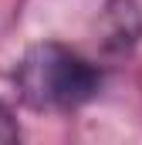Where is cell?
<instances>
[{"label":"cell","mask_w":142,"mask_h":145,"mask_svg":"<svg viewBox=\"0 0 142 145\" xmlns=\"http://www.w3.org/2000/svg\"><path fill=\"white\" fill-rule=\"evenodd\" d=\"M14 84L20 101L34 111H74L98 98L105 71L61 40H41L24 51Z\"/></svg>","instance_id":"cell-1"},{"label":"cell","mask_w":142,"mask_h":145,"mask_svg":"<svg viewBox=\"0 0 142 145\" xmlns=\"http://www.w3.org/2000/svg\"><path fill=\"white\" fill-rule=\"evenodd\" d=\"M20 132H17V125H14V118H10V111L0 105V142H14Z\"/></svg>","instance_id":"cell-3"},{"label":"cell","mask_w":142,"mask_h":145,"mask_svg":"<svg viewBox=\"0 0 142 145\" xmlns=\"http://www.w3.org/2000/svg\"><path fill=\"white\" fill-rule=\"evenodd\" d=\"M98 40L108 54H129L142 44V0H108L98 17Z\"/></svg>","instance_id":"cell-2"}]
</instances>
